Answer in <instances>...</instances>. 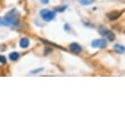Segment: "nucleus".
Masks as SVG:
<instances>
[{"label":"nucleus","mask_w":125,"mask_h":125,"mask_svg":"<svg viewBox=\"0 0 125 125\" xmlns=\"http://www.w3.org/2000/svg\"><path fill=\"white\" fill-rule=\"evenodd\" d=\"M91 47L93 48H100V49H105L108 45V43L106 41L105 39H94L91 43Z\"/></svg>","instance_id":"4"},{"label":"nucleus","mask_w":125,"mask_h":125,"mask_svg":"<svg viewBox=\"0 0 125 125\" xmlns=\"http://www.w3.org/2000/svg\"><path fill=\"white\" fill-rule=\"evenodd\" d=\"M69 49L72 53L78 55L81 53V52L82 51V48L77 43H72L69 45Z\"/></svg>","instance_id":"6"},{"label":"nucleus","mask_w":125,"mask_h":125,"mask_svg":"<svg viewBox=\"0 0 125 125\" xmlns=\"http://www.w3.org/2000/svg\"><path fill=\"white\" fill-rule=\"evenodd\" d=\"M67 8H68L67 5L58 6V7H56V8H55V12H63V11H64Z\"/></svg>","instance_id":"12"},{"label":"nucleus","mask_w":125,"mask_h":125,"mask_svg":"<svg viewBox=\"0 0 125 125\" xmlns=\"http://www.w3.org/2000/svg\"><path fill=\"white\" fill-rule=\"evenodd\" d=\"M0 25L1 26H6V23L4 21V19L3 17H1V16H0Z\"/></svg>","instance_id":"15"},{"label":"nucleus","mask_w":125,"mask_h":125,"mask_svg":"<svg viewBox=\"0 0 125 125\" xmlns=\"http://www.w3.org/2000/svg\"><path fill=\"white\" fill-rule=\"evenodd\" d=\"M9 59H10V61H17L18 59L20 57V54L19 52H12L9 54Z\"/></svg>","instance_id":"9"},{"label":"nucleus","mask_w":125,"mask_h":125,"mask_svg":"<svg viewBox=\"0 0 125 125\" xmlns=\"http://www.w3.org/2000/svg\"><path fill=\"white\" fill-rule=\"evenodd\" d=\"M3 19L6 23V26L8 27H16L20 23V16L16 8H13L8 11Z\"/></svg>","instance_id":"1"},{"label":"nucleus","mask_w":125,"mask_h":125,"mask_svg":"<svg viewBox=\"0 0 125 125\" xmlns=\"http://www.w3.org/2000/svg\"><path fill=\"white\" fill-rule=\"evenodd\" d=\"M41 40L43 43H46V44H48V45H52V46H54V47H56V48H58L59 49H63V50H65L64 48H63V47H61L59 45H58V44H55V43H51L50 41H47V40H44V39H41Z\"/></svg>","instance_id":"11"},{"label":"nucleus","mask_w":125,"mask_h":125,"mask_svg":"<svg viewBox=\"0 0 125 125\" xmlns=\"http://www.w3.org/2000/svg\"><path fill=\"white\" fill-rule=\"evenodd\" d=\"M123 12H124V11H110V12H109V13H107L106 14V16H107V17L110 21H114L118 20V19L122 16Z\"/></svg>","instance_id":"5"},{"label":"nucleus","mask_w":125,"mask_h":125,"mask_svg":"<svg viewBox=\"0 0 125 125\" xmlns=\"http://www.w3.org/2000/svg\"><path fill=\"white\" fill-rule=\"evenodd\" d=\"M19 45L22 48H27L30 45V40L27 38H22L19 42Z\"/></svg>","instance_id":"7"},{"label":"nucleus","mask_w":125,"mask_h":125,"mask_svg":"<svg viewBox=\"0 0 125 125\" xmlns=\"http://www.w3.org/2000/svg\"><path fill=\"white\" fill-rule=\"evenodd\" d=\"M98 32L100 35H101L102 37L105 38L107 40H109L110 42H113L115 40V34H114V32H112L111 30H110L109 29L105 28V26L100 25L98 29Z\"/></svg>","instance_id":"2"},{"label":"nucleus","mask_w":125,"mask_h":125,"mask_svg":"<svg viewBox=\"0 0 125 125\" xmlns=\"http://www.w3.org/2000/svg\"><path fill=\"white\" fill-rule=\"evenodd\" d=\"M7 62V59L3 55H0V63L2 64H6Z\"/></svg>","instance_id":"14"},{"label":"nucleus","mask_w":125,"mask_h":125,"mask_svg":"<svg viewBox=\"0 0 125 125\" xmlns=\"http://www.w3.org/2000/svg\"><path fill=\"white\" fill-rule=\"evenodd\" d=\"M41 3H43V4H48L49 0H41Z\"/></svg>","instance_id":"16"},{"label":"nucleus","mask_w":125,"mask_h":125,"mask_svg":"<svg viewBox=\"0 0 125 125\" xmlns=\"http://www.w3.org/2000/svg\"><path fill=\"white\" fill-rule=\"evenodd\" d=\"M44 70V68H39V69H36V70H31L30 73L33 74H39V73H41V71H43Z\"/></svg>","instance_id":"13"},{"label":"nucleus","mask_w":125,"mask_h":125,"mask_svg":"<svg viewBox=\"0 0 125 125\" xmlns=\"http://www.w3.org/2000/svg\"><path fill=\"white\" fill-rule=\"evenodd\" d=\"M79 3L82 6H88L95 3V0H79Z\"/></svg>","instance_id":"10"},{"label":"nucleus","mask_w":125,"mask_h":125,"mask_svg":"<svg viewBox=\"0 0 125 125\" xmlns=\"http://www.w3.org/2000/svg\"><path fill=\"white\" fill-rule=\"evenodd\" d=\"M114 50L118 54H124L125 52V48L121 44H115L114 46Z\"/></svg>","instance_id":"8"},{"label":"nucleus","mask_w":125,"mask_h":125,"mask_svg":"<svg viewBox=\"0 0 125 125\" xmlns=\"http://www.w3.org/2000/svg\"><path fill=\"white\" fill-rule=\"evenodd\" d=\"M40 15H41L42 20L44 21L45 22H49L55 18L56 13L55 11L49 10V9H42L40 11Z\"/></svg>","instance_id":"3"}]
</instances>
